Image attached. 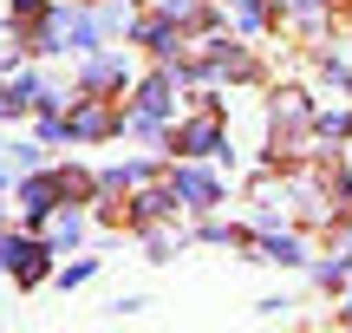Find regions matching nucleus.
Wrapping results in <instances>:
<instances>
[{"label":"nucleus","mask_w":352,"mask_h":333,"mask_svg":"<svg viewBox=\"0 0 352 333\" xmlns=\"http://www.w3.org/2000/svg\"><path fill=\"white\" fill-rule=\"evenodd\" d=\"M0 268H13L20 281H39L46 275V248L39 242H0Z\"/></svg>","instance_id":"f257e3e1"},{"label":"nucleus","mask_w":352,"mask_h":333,"mask_svg":"<svg viewBox=\"0 0 352 333\" xmlns=\"http://www.w3.org/2000/svg\"><path fill=\"white\" fill-rule=\"evenodd\" d=\"M176 196H189L196 209L215 203V177H202V170H176Z\"/></svg>","instance_id":"f03ea898"},{"label":"nucleus","mask_w":352,"mask_h":333,"mask_svg":"<svg viewBox=\"0 0 352 333\" xmlns=\"http://www.w3.org/2000/svg\"><path fill=\"white\" fill-rule=\"evenodd\" d=\"M215 144H222V131H215V118H196V125L183 131V151H196V157H202V151H215Z\"/></svg>","instance_id":"7ed1b4c3"},{"label":"nucleus","mask_w":352,"mask_h":333,"mask_svg":"<svg viewBox=\"0 0 352 333\" xmlns=\"http://www.w3.org/2000/svg\"><path fill=\"white\" fill-rule=\"evenodd\" d=\"M20 209H33V216H46V209H52V183H46V177H33V183L20 190Z\"/></svg>","instance_id":"20e7f679"},{"label":"nucleus","mask_w":352,"mask_h":333,"mask_svg":"<svg viewBox=\"0 0 352 333\" xmlns=\"http://www.w3.org/2000/svg\"><path fill=\"white\" fill-rule=\"evenodd\" d=\"M98 131H111V118H104L98 105H85V111L72 118V138H98Z\"/></svg>","instance_id":"39448f33"},{"label":"nucleus","mask_w":352,"mask_h":333,"mask_svg":"<svg viewBox=\"0 0 352 333\" xmlns=\"http://www.w3.org/2000/svg\"><path fill=\"white\" fill-rule=\"evenodd\" d=\"M85 78H91V85H118V78H124V65H118V59H98Z\"/></svg>","instance_id":"423d86ee"},{"label":"nucleus","mask_w":352,"mask_h":333,"mask_svg":"<svg viewBox=\"0 0 352 333\" xmlns=\"http://www.w3.org/2000/svg\"><path fill=\"white\" fill-rule=\"evenodd\" d=\"M235 20L241 26H261V0H235Z\"/></svg>","instance_id":"0eeeda50"},{"label":"nucleus","mask_w":352,"mask_h":333,"mask_svg":"<svg viewBox=\"0 0 352 333\" xmlns=\"http://www.w3.org/2000/svg\"><path fill=\"white\" fill-rule=\"evenodd\" d=\"M13 105H20V92H0V111H13Z\"/></svg>","instance_id":"6e6552de"},{"label":"nucleus","mask_w":352,"mask_h":333,"mask_svg":"<svg viewBox=\"0 0 352 333\" xmlns=\"http://www.w3.org/2000/svg\"><path fill=\"white\" fill-rule=\"evenodd\" d=\"M33 7H39V0H13V13H33Z\"/></svg>","instance_id":"1a4fd4ad"}]
</instances>
